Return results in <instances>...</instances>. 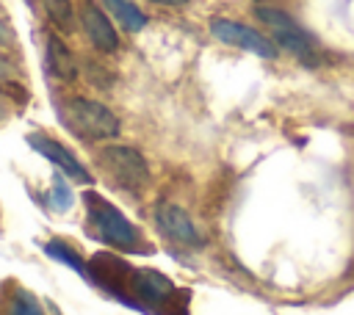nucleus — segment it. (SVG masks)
<instances>
[{
  "label": "nucleus",
  "instance_id": "9b49d317",
  "mask_svg": "<svg viewBox=\"0 0 354 315\" xmlns=\"http://www.w3.org/2000/svg\"><path fill=\"white\" fill-rule=\"evenodd\" d=\"M105 11H111V17L127 30V33H138L147 28V14L133 3V0H102Z\"/></svg>",
  "mask_w": 354,
  "mask_h": 315
},
{
  "label": "nucleus",
  "instance_id": "7ed1b4c3",
  "mask_svg": "<svg viewBox=\"0 0 354 315\" xmlns=\"http://www.w3.org/2000/svg\"><path fill=\"white\" fill-rule=\"evenodd\" d=\"M66 113H69L72 127L88 141H111L122 130L119 116L108 105L88 99V97H72L66 102Z\"/></svg>",
  "mask_w": 354,
  "mask_h": 315
},
{
  "label": "nucleus",
  "instance_id": "2eb2a0df",
  "mask_svg": "<svg viewBox=\"0 0 354 315\" xmlns=\"http://www.w3.org/2000/svg\"><path fill=\"white\" fill-rule=\"evenodd\" d=\"M72 191H69V185H66V180L61 177V174H55L53 177V188H50V193H47V204L55 210V213H66L69 207H72Z\"/></svg>",
  "mask_w": 354,
  "mask_h": 315
},
{
  "label": "nucleus",
  "instance_id": "20e7f679",
  "mask_svg": "<svg viewBox=\"0 0 354 315\" xmlns=\"http://www.w3.org/2000/svg\"><path fill=\"white\" fill-rule=\"evenodd\" d=\"M100 163L108 171V177H113L116 185L124 191H141L152 180L144 155L133 146H124V144H108L100 152Z\"/></svg>",
  "mask_w": 354,
  "mask_h": 315
},
{
  "label": "nucleus",
  "instance_id": "0eeeda50",
  "mask_svg": "<svg viewBox=\"0 0 354 315\" xmlns=\"http://www.w3.org/2000/svg\"><path fill=\"white\" fill-rule=\"evenodd\" d=\"M28 144L39 155H44V160H50L53 166H58L69 180H75V182H94L91 180V171L77 160V155L72 149H66L64 144H58L55 138H50L44 133H30L28 135Z\"/></svg>",
  "mask_w": 354,
  "mask_h": 315
},
{
  "label": "nucleus",
  "instance_id": "ddd939ff",
  "mask_svg": "<svg viewBox=\"0 0 354 315\" xmlns=\"http://www.w3.org/2000/svg\"><path fill=\"white\" fill-rule=\"evenodd\" d=\"M3 315H47V312H44V307L39 304V298H36L30 290L17 287V290L8 296Z\"/></svg>",
  "mask_w": 354,
  "mask_h": 315
},
{
  "label": "nucleus",
  "instance_id": "dca6fc26",
  "mask_svg": "<svg viewBox=\"0 0 354 315\" xmlns=\"http://www.w3.org/2000/svg\"><path fill=\"white\" fill-rule=\"evenodd\" d=\"M14 77H17L14 64H11L8 58L0 55V88H3V91H14L17 99H25V94H19V83H17Z\"/></svg>",
  "mask_w": 354,
  "mask_h": 315
},
{
  "label": "nucleus",
  "instance_id": "39448f33",
  "mask_svg": "<svg viewBox=\"0 0 354 315\" xmlns=\"http://www.w3.org/2000/svg\"><path fill=\"white\" fill-rule=\"evenodd\" d=\"M210 33L218 41L249 50L260 58H277V44L268 36H263L260 30L249 28V25H241V22H232V19H224V17H213L210 19Z\"/></svg>",
  "mask_w": 354,
  "mask_h": 315
},
{
  "label": "nucleus",
  "instance_id": "f257e3e1",
  "mask_svg": "<svg viewBox=\"0 0 354 315\" xmlns=\"http://www.w3.org/2000/svg\"><path fill=\"white\" fill-rule=\"evenodd\" d=\"M185 296L188 290H177V285L155 268H133L127 282V307L138 312L155 309L158 315H185L188 301L177 304V298H185Z\"/></svg>",
  "mask_w": 354,
  "mask_h": 315
},
{
  "label": "nucleus",
  "instance_id": "6ab92c4d",
  "mask_svg": "<svg viewBox=\"0 0 354 315\" xmlns=\"http://www.w3.org/2000/svg\"><path fill=\"white\" fill-rule=\"evenodd\" d=\"M0 119H3V105H0Z\"/></svg>",
  "mask_w": 354,
  "mask_h": 315
},
{
  "label": "nucleus",
  "instance_id": "423d86ee",
  "mask_svg": "<svg viewBox=\"0 0 354 315\" xmlns=\"http://www.w3.org/2000/svg\"><path fill=\"white\" fill-rule=\"evenodd\" d=\"M155 221L160 227V232L174 240L177 246H188V249H199L205 246V235L199 232V227L194 224V218L174 202H160L155 207Z\"/></svg>",
  "mask_w": 354,
  "mask_h": 315
},
{
  "label": "nucleus",
  "instance_id": "f8f14e48",
  "mask_svg": "<svg viewBox=\"0 0 354 315\" xmlns=\"http://www.w3.org/2000/svg\"><path fill=\"white\" fill-rule=\"evenodd\" d=\"M44 251L53 257V260H58V262H66L69 268H75L83 279H88V262L69 246V243H64V240H47L44 243Z\"/></svg>",
  "mask_w": 354,
  "mask_h": 315
},
{
  "label": "nucleus",
  "instance_id": "9d476101",
  "mask_svg": "<svg viewBox=\"0 0 354 315\" xmlns=\"http://www.w3.org/2000/svg\"><path fill=\"white\" fill-rule=\"evenodd\" d=\"M274 44L285 47L288 52H293L301 64L307 66H315L318 64V50H315V41L313 36L304 30V28H296V30H274Z\"/></svg>",
  "mask_w": 354,
  "mask_h": 315
},
{
  "label": "nucleus",
  "instance_id": "1a4fd4ad",
  "mask_svg": "<svg viewBox=\"0 0 354 315\" xmlns=\"http://www.w3.org/2000/svg\"><path fill=\"white\" fill-rule=\"evenodd\" d=\"M44 66L55 80H75L77 77V64L69 52V47L58 36H47V50H44Z\"/></svg>",
  "mask_w": 354,
  "mask_h": 315
},
{
  "label": "nucleus",
  "instance_id": "4468645a",
  "mask_svg": "<svg viewBox=\"0 0 354 315\" xmlns=\"http://www.w3.org/2000/svg\"><path fill=\"white\" fill-rule=\"evenodd\" d=\"M47 17L58 30H75V6L72 0H47Z\"/></svg>",
  "mask_w": 354,
  "mask_h": 315
},
{
  "label": "nucleus",
  "instance_id": "f3484780",
  "mask_svg": "<svg viewBox=\"0 0 354 315\" xmlns=\"http://www.w3.org/2000/svg\"><path fill=\"white\" fill-rule=\"evenodd\" d=\"M149 3H158V6H169V8H180V6H188L191 0H149Z\"/></svg>",
  "mask_w": 354,
  "mask_h": 315
},
{
  "label": "nucleus",
  "instance_id": "a211bd4d",
  "mask_svg": "<svg viewBox=\"0 0 354 315\" xmlns=\"http://www.w3.org/2000/svg\"><path fill=\"white\" fill-rule=\"evenodd\" d=\"M8 41H11V30L0 22V44H8Z\"/></svg>",
  "mask_w": 354,
  "mask_h": 315
},
{
  "label": "nucleus",
  "instance_id": "6e6552de",
  "mask_svg": "<svg viewBox=\"0 0 354 315\" xmlns=\"http://www.w3.org/2000/svg\"><path fill=\"white\" fill-rule=\"evenodd\" d=\"M80 22H83V30L88 36V41L94 44V50L111 55L119 50V36H116V28L113 22L108 19V14L94 3V0H86L83 8H80Z\"/></svg>",
  "mask_w": 354,
  "mask_h": 315
},
{
  "label": "nucleus",
  "instance_id": "f03ea898",
  "mask_svg": "<svg viewBox=\"0 0 354 315\" xmlns=\"http://www.w3.org/2000/svg\"><path fill=\"white\" fill-rule=\"evenodd\" d=\"M83 202H86V213H88L91 227L100 232V238L105 243H111L116 249H124V251H147L144 238L136 229V224L119 207H113L105 196H100L94 191H86Z\"/></svg>",
  "mask_w": 354,
  "mask_h": 315
}]
</instances>
